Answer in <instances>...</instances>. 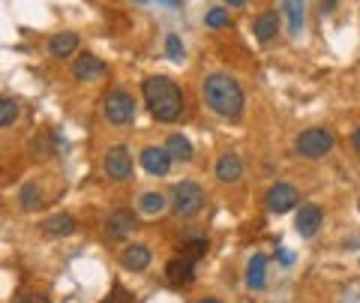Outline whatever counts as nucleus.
<instances>
[{"instance_id":"obj_1","label":"nucleus","mask_w":360,"mask_h":303,"mask_svg":"<svg viewBox=\"0 0 360 303\" xmlns=\"http://www.w3.org/2000/svg\"><path fill=\"white\" fill-rule=\"evenodd\" d=\"M141 94H144V103H148V111L153 120L160 123H174L184 115V94L174 78L168 75H148L141 82Z\"/></svg>"},{"instance_id":"obj_2","label":"nucleus","mask_w":360,"mask_h":303,"mask_svg":"<svg viewBox=\"0 0 360 303\" xmlns=\"http://www.w3.org/2000/svg\"><path fill=\"white\" fill-rule=\"evenodd\" d=\"M201 96L210 111H217L225 120H238L243 115V87L229 72H210L201 84Z\"/></svg>"},{"instance_id":"obj_3","label":"nucleus","mask_w":360,"mask_h":303,"mask_svg":"<svg viewBox=\"0 0 360 303\" xmlns=\"http://www.w3.org/2000/svg\"><path fill=\"white\" fill-rule=\"evenodd\" d=\"M205 189H201L195 181H180L174 189H172V210L177 217L184 219H193L195 213H201L205 207Z\"/></svg>"},{"instance_id":"obj_4","label":"nucleus","mask_w":360,"mask_h":303,"mask_svg":"<svg viewBox=\"0 0 360 303\" xmlns=\"http://www.w3.org/2000/svg\"><path fill=\"white\" fill-rule=\"evenodd\" d=\"M333 132L324 129V127H312V129H303L300 136L295 138V150L303 156V160H319V156L330 153L333 150Z\"/></svg>"},{"instance_id":"obj_5","label":"nucleus","mask_w":360,"mask_h":303,"mask_svg":"<svg viewBox=\"0 0 360 303\" xmlns=\"http://www.w3.org/2000/svg\"><path fill=\"white\" fill-rule=\"evenodd\" d=\"M103 115L115 127H127V123L135 120V99L127 91H111L103 103Z\"/></svg>"},{"instance_id":"obj_6","label":"nucleus","mask_w":360,"mask_h":303,"mask_svg":"<svg viewBox=\"0 0 360 303\" xmlns=\"http://www.w3.org/2000/svg\"><path fill=\"white\" fill-rule=\"evenodd\" d=\"M103 165H105V174L111 177V181H129L132 177V153H129V148H123V144L108 148Z\"/></svg>"},{"instance_id":"obj_7","label":"nucleus","mask_w":360,"mask_h":303,"mask_svg":"<svg viewBox=\"0 0 360 303\" xmlns=\"http://www.w3.org/2000/svg\"><path fill=\"white\" fill-rule=\"evenodd\" d=\"M297 201H300L297 189L291 186V183H285V181H279V183L270 186V193L264 198V207L270 213H288L291 207H297Z\"/></svg>"},{"instance_id":"obj_8","label":"nucleus","mask_w":360,"mask_h":303,"mask_svg":"<svg viewBox=\"0 0 360 303\" xmlns=\"http://www.w3.org/2000/svg\"><path fill=\"white\" fill-rule=\"evenodd\" d=\"M139 162H141V168L148 174H153V177H165L168 172H172V156H168V150L165 148H144L141 150V156H139Z\"/></svg>"},{"instance_id":"obj_9","label":"nucleus","mask_w":360,"mask_h":303,"mask_svg":"<svg viewBox=\"0 0 360 303\" xmlns=\"http://www.w3.org/2000/svg\"><path fill=\"white\" fill-rule=\"evenodd\" d=\"M135 228V213L127 210V207H115L108 213V219H105V234L111 240H123L127 234H132Z\"/></svg>"},{"instance_id":"obj_10","label":"nucleus","mask_w":360,"mask_h":303,"mask_svg":"<svg viewBox=\"0 0 360 303\" xmlns=\"http://www.w3.org/2000/svg\"><path fill=\"white\" fill-rule=\"evenodd\" d=\"M324 222V213L319 205H300L297 207V217H295V228L300 238H315V231L321 228Z\"/></svg>"},{"instance_id":"obj_11","label":"nucleus","mask_w":360,"mask_h":303,"mask_svg":"<svg viewBox=\"0 0 360 303\" xmlns=\"http://www.w3.org/2000/svg\"><path fill=\"white\" fill-rule=\"evenodd\" d=\"M108 66L96 58V54H78L75 63H72V75L78 78V82H96V78H103L105 75Z\"/></svg>"},{"instance_id":"obj_12","label":"nucleus","mask_w":360,"mask_h":303,"mask_svg":"<svg viewBox=\"0 0 360 303\" xmlns=\"http://www.w3.org/2000/svg\"><path fill=\"white\" fill-rule=\"evenodd\" d=\"M150 250L144 243H132V246H127V250L120 252V264L127 267V271H132V273H141V271H148L150 267Z\"/></svg>"},{"instance_id":"obj_13","label":"nucleus","mask_w":360,"mask_h":303,"mask_svg":"<svg viewBox=\"0 0 360 303\" xmlns=\"http://www.w3.org/2000/svg\"><path fill=\"white\" fill-rule=\"evenodd\" d=\"M78 49V33L72 30H63V33H54V37L49 39V54L51 58H72Z\"/></svg>"},{"instance_id":"obj_14","label":"nucleus","mask_w":360,"mask_h":303,"mask_svg":"<svg viewBox=\"0 0 360 303\" xmlns=\"http://www.w3.org/2000/svg\"><path fill=\"white\" fill-rule=\"evenodd\" d=\"M240 174H243V162H240L238 153H222L219 160H217V177H219L222 183L240 181Z\"/></svg>"},{"instance_id":"obj_15","label":"nucleus","mask_w":360,"mask_h":303,"mask_svg":"<svg viewBox=\"0 0 360 303\" xmlns=\"http://www.w3.org/2000/svg\"><path fill=\"white\" fill-rule=\"evenodd\" d=\"M252 33H255V39L258 42H270V39H276V33H279V15L274 13V9H267V13H262L255 21H252Z\"/></svg>"},{"instance_id":"obj_16","label":"nucleus","mask_w":360,"mask_h":303,"mask_svg":"<svg viewBox=\"0 0 360 303\" xmlns=\"http://www.w3.org/2000/svg\"><path fill=\"white\" fill-rule=\"evenodd\" d=\"M42 231L51 234V238H70V234H75V219L70 213H54L42 222Z\"/></svg>"},{"instance_id":"obj_17","label":"nucleus","mask_w":360,"mask_h":303,"mask_svg":"<svg viewBox=\"0 0 360 303\" xmlns=\"http://www.w3.org/2000/svg\"><path fill=\"white\" fill-rule=\"evenodd\" d=\"M267 283V258L264 255H252L246 264V285L252 291H262Z\"/></svg>"},{"instance_id":"obj_18","label":"nucleus","mask_w":360,"mask_h":303,"mask_svg":"<svg viewBox=\"0 0 360 303\" xmlns=\"http://www.w3.org/2000/svg\"><path fill=\"white\" fill-rule=\"evenodd\" d=\"M165 150H168V156H172L174 162H189V160H193V144H189V138H186V136H180V132H174V136H168Z\"/></svg>"},{"instance_id":"obj_19","label":"nucleus","mask_w":360,"mask_h":303,"mask_svg":"<svg viewBox=\"0 0 360 303\" xmlns=\"http://www.w3.org/2000/svg\"><path fill=\"white\" fill-rule=\"evenodd\" d=\"M139 210L144 213V217H162V213L168 210V201H165V195H160V193H141Z\"/></svg>"},{"instance_id":"obj_20","label":"nucleus","mask_w":360,"mask_h":303,"mask_svg":"<svg viewBox=\"0 0 360 303\" xmlns=\"http://www.w3.org/2000/svg\"><path fill=\"white\" fill-rule=\"evenodd\" d=\"M285 6V18H288V33L291 37H300L303 30V0H283Z\"/></svg>"},{"instance_id":"obj_21","label":"nucleus","mask_w":360,"mask_h":303,"mask_svg":"<svg viewBox=\"0 0 360 303\" xmlns=\"http://www.w3.org/2000/svg\"><path fill=\"white\" fill-rule=\"evenodd\" d=\"M21 115V108L15 99H9V96H0V129H6V127H13V123L18 120Z\"/></svg>"},{"instance_id":"obj_22","label":"nucleus","mask_w":360,"mask_h":303,"mask_svg":"<svg viewBox=\"0 0 360 303\" xmlns=\"http://www.w3.org/2000/svg\"><path fill=\"white\" fill-rule=\"evenodd\" d=\"M18 201H21V207H25V210H37L39 207V189H37V183H25V186H21Z\"/></svg>"},{"instance_id":"obj_23","label":"nucleus","mask_w":360,"mask_h":303,"mask_svg":"<svg viewBox=\"0 0 360 303\" xmlns=\"http://www.w3.org/2000/svg\"><path fill=\"white\" fill-rule=\"evenodd\" d=\"M205 25H207V27H213V30H219V27L229 25V13H225L222 6H213L210 13L205 15Z\"/></svg>"},{"instance_id":"obj_24","label":"nucleus","mask_w":360,"mask_h":303,"mask_svg":"<svg viewBox=\"0 0 360 303\" xmlns=\"http://www.w3.org/2000/svg\"><path fill=\"white\" fill-rule=\"evenodd\" d=\"M165 54H168L172 60L184 58V42H180L177 33H168V37H165Z\"/></svg>"},{"instance_id":"obj_25","label":"nucleus","mask_w":360,"mask_h":303,"mask_svg":"<svg viewBox=\"0 0 360 303\" xmlns=\"http://www.w3.org/2000/svg\"><path fill=\"white\" fill-rule=\"evenodd\" d=\"M15 303H49V297L45 295H21Z\"/></svg>"},{"instance_id":"obj_26","label":"nucleus","mask_w":360,"mask_h":303,"mask_svg":"<svg viewBox=\"0 0 360 303\" xmlns=\"http://www.w3.org/2000/svg\"><path fill=\"white\" fill-rule=\"evenodd\" d=\"M279 262H283V264H291V262H295V255H291V250H279Z\"/></svg>"},{"instance_id":"obj_27","label":"nucleus","mask_w":360,"mask_h":303,"mask_svg":"<svg viewBox=\"0 0 360 303\" xmlns=\"http://www.w3.org/2000/svg\"><path fill=\"white\" fill-rule=\"evenodd\" d=\"M352 144H354V150L360 153V127L354 129V136H352Z\"/></svg>"},{"instance_id":"obj_28","label":"nucleus","mask_w":360,"mask_h":303,"mask_svg":"<svg viewBox=\"0 0 360 303\" xmlns=\"http://www.w3.org/2000/svg\"><path fill=\"white\" fill-rule=\"evenodd\" d=\"M225 6H246V0H225Z\"/></svg>"},{"instance_id":"obj_29","label":"nucleus","mask_w":360,"mask_h":303,"mask_svg":"<svg viewBox=\"0 0 360 303\" xmlns=\"http://www.w3.org/2000/svg\"><path fill=\"white\" fill-rule=\"evenodd\" d=\"M198 303H222V300H217V297H201Z\"/></svg>"},{"instance_id":"obj_30","label":"nucleus","mask_w":360,"mask_h":303,"mask_svg":"<svg viewBox=\"0 0 360 303\" xmlns=\"http://www.w3.org/2000/svg\"><path fill=\"white\" fill-rule=\"evenodd\" d=\"M139 4H148V0H139Z\"/></svg>"}]
</instances>
